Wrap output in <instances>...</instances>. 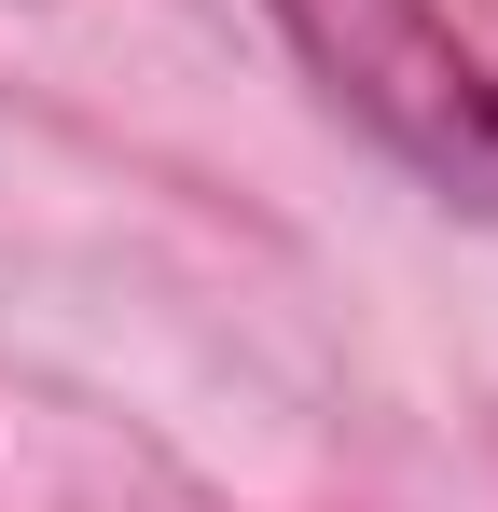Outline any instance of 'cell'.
Here are the masks:
<instances>
[{
	"instance_id": "1",
	"label": "cell",
	"mask_w": 498,
	"mask_h": 512,
	"mask_svg": "<svg viewBox=\"0 0 498 512\" xmlns=\"http://www.w3.org/2000/svg\"><path fill=\"white\" fill-rule=\"evenodd\" d=\"M263 14L388 167H415L443 208L498 222V70L443 0H263Z\"/></svg>"
}]
</instances>
